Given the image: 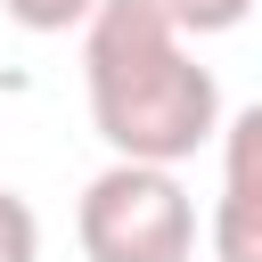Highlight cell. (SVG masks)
I'll return each mask as SVG.
<instances>
[{
	"label": "cell",
	"mask_w": 262,
	"mask_h": 262,
	"mask_svg": "<svg viewBox=\"0 0 262 262\" xmlns=\"http://www.w3.org/2000/svg\"><path fill=\"white\" fill-rule=\"evenodd\" d=\"M82 90L106 156L188 164L221 131V82L156 0H98L82 16Z\"/></svg>",
	"instance_id": "6da1fadb"
},
{
	"label": "cell",
	"mask_w": 262,
	"mask_h": 262,
	"mask_svg": "<svg viewBox=\"0 0 262 262\" xmlns=\"http://www.w3.org/2000/svg\"><path fill=\"white\" fill-rule=\"evenodd\" d=\"M180 33H237L246 16H254V0H156Z\"/></svg>",
	"instance_id": "277c9868"
},
{
	"label": "cell",
	"mask_w": 262,
	"mask_h": 262,
	"mask_svg": "<svg viewBox=\"0 0 262 262\" xmlns=\"http://www.w3.org/2000/svg\"><path fill=\"white\" fill-rule=\"evenodd\" d=\"M205 237H213V262H262V164H221Z\"/></svg>",
	"instance_id": "3957f363"
},
{
	"label": "cell",
	"mask_w": 262,
	"mask_h": 262,
	"mask_svg": "<svg viewBox=\"0 0 262 262\" xmlns=\"http://www.w3.org/2000/svg\"><path fill=\"white\" fill-rule=\"evenodd\" d=\"M74 237L90 262H188L196 254V196L180 188V164L115 156L82 188Z\"/></svg>",
	"instance_id": "7a4b0ae2"
},
{
	"label": "cell",
	"mask_w": 262,
	"mask_h": 262,
	"mask_svg": "<svg viewBox=\"0 0 262 262\" xmlns=\"http://www.w3.org/2000/svg\"><path fill=\"white\" fill-rule=\"evenodd\" d=\"M8 8V25H25V33H74L98 0H0Z\"/></svg>",
	"instance_id": "8992f818"
},
{
	"label": "cell",
	"mask_w": 262,
	"mask_h": 262,
	"mask_svg": "<svg viewBox=\"0 0 262 262\" xmlns=\"http://www.w3.org/2000/svg\"><path fill=\"white\" fill-rule=\"evenodd\" d=\"M0 262H41V213L16 188H0Z\"/></svg>",
	"instance_id": "5b68a950"
}]
</instances>
